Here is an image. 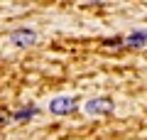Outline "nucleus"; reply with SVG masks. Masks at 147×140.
<instances>
[{
	"label": "nucleus",
	"mask_w": 147,
	"mask_h": 140,
	"mask_svg": "<svg viewBox=\"0 0 147 140\" xmlns=\"http://www.w3.org/2000/svg\"><path fill=\"white\" fill-rule=\"evenodd\" d=\"M74 108H76V99H71V96H57V99L49 101V111L54 116H66Z\"/></svg>",
	"instance_id": "f257e3e1"
},
{
	"label": "nucleus",
	"mask_w": 147,
	"mask_h": 140,
	"mask_svg": "<svg viewBox=\"0 0 147 140\" xmlns=\"http://www.w3.org/2000/svg\"><path fill=\"white\" fill-rule=\"evenodd\" d=\"M84 111L88 116H103L108 111H113V101L110 99H91V101H86Z\"/></svg>",
	"instance_id": "f03ea898"
},
{
	"label": "nucleus",
	"mask_w": 147,
	"mask_h": 140,
	"mask_svg": "<svg viewBox=\"0 0 147 140\" xmlns=\"http://www.w3.org/2000/svg\"><path fill=\"white\" fill-rule=\"evenodd\" d=\"M10 42L15 47H30V44H34V42H37V35L32 30H15L10 35Z\"/></svg>",
	"instance_id": "7ed1b4c3"
},
{
	"label": "nucleus",
	"mask_w": 147,
	"mask_h": 140,
	"mask_svg": "<svg viewBox=\"0 0 147 140\" xmlns=\"http://www.w3.org/2000/svg\"><path fill=\"white\" fill-rule=\"evenodd\" d=\"M127 44L130 47H142V44H147V30H142V32H132V35H127Z\"/></svg>",
	"instance_id": "20e7f679"
},
{
	"label": "nucleus",
	"mask_w": 147,
	"mask_h": 140,
	"mask_svg": "<svg viewBox=\"0 0 147 140\" xmlns=\"http://www.w3.org/2000/svg\"><path fill=\"white\" fill-rule=\"evenodd\" d=\"M32 116H37V108H34V106H27V108L15 111V113H12L10 118H12V120H30Z\"/></svg>",
	"instance_id": "39448f33"
},
{
	"label": "nucleus",
	"mask_w": 147,
	"mask_h": 140,
	"mask_svg": "<svg viewBox=\"0 0 147 140\" xmlns=\"http://www.w3.org/2000/svg\"><path fill=\"white\" fill-rule=\"evenodd\" d=\"M7 120H10V116H7V113H5V111L0 108V125H3V123H7Z\"/></svg>",
	"instance_id": "423d86ee"
}]
</instances>
